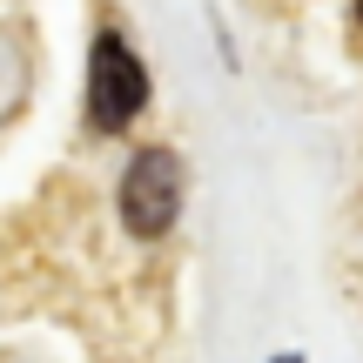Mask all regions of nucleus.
<instances>
[{"instance_id":"obj_1","label":"nucleus","mask_w":363,"mask_h":363,"mask_svg":"<svg viewBox=\"0 0 363 363\" xmlns=\"http://www.w3.org/2000/svg\"><path fill=\"white\" fill-rule=\"evenodd\" d=\"M142 108H148L142 61L128 54L121 34H94V54H88V115H94V128L115 135V128H128Z\"/></svg>"},{"instance_id":"obj_2","label":"nucleus","mask_w":363,"mask_h":363,"mask_svg":"<svg viewBox=\"0 0 363 363\" xmlns=\"http://www.w3.org/2000/svg\"><path fill=\"white\" fill-rule=\"evenodd\" d=\"M175 216H182V162L169 148H142L121 175V222H128V235L155 242L175 229Z\"/></svg>"},{"instance_id":"obj_3","label":"nucleus","mask_w":363,"mask_h":363,"mask_svg":"<svg viewBox=\"0 0 363 363\" xmlns=\"http://www.w3.org/2000/svg\"><path fill=\"white\" fill-rule=\"evenodd\" d=\"M276 363H303V357H276Z\"/></svg>"},{"instance_id":"obj_4","label":"nucleus","mask_w":363,"mask_h":363,"mask_svg":"<svg viewBox=\"0 0 363 363\" xmlns=\"http://www.w3.org/2000/svg\"><path fill=\"white\" fill-rule=\"evenodd\" d=\"M357 21H363V0H357Z\"/></svg>"}]
</instances>
